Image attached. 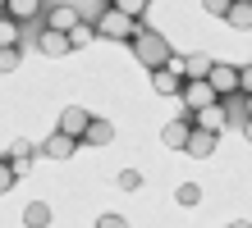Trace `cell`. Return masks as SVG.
<instances>
[{"mask_svg": "<svg viewBox=\"0 0 252 228\" xmlns=\"http://www.w3.org/2000/svg\"><path fill=\"white\" fill-rule=\"evenodd\" d=\"M229 228H252V224H248V219H239V224H229Z\"/></svg>", "mask_w": 252, "mask_h": 228, "instance_id": "obj_30", "label": "cell"}, {"mask_svg": "<svg viewBox=\"0 0 252 228\" xmlns=\"http://www.w3.org/2000/svg\"><path fill=\"white\" fill-rule=\"evenodd\" d=\"M73 151H78V142L55 128V132L46 137V146H41V155H51V160H73Z\"/></svg>", "mask_w": 252, "mask_h": 228, "instance_id": "obj_10", "label": "cell"}, {"mask_svg": "<svg viewBox=\"0 0 252 228\" xmlns=\"http://www.w3.org/2000/svg\"><path fill=\"white\" fill-rule=\"evenodd\" d=\"M225 23H229V27H252V0H234Z\"/></svg>", "mask_w": 252, "mask_h": 228, "instance_id": "obj_17", "label": "cell"}, {"mask_svg": "<svg viewBox=\"0 0 252 228\" xmlns=\"http://www.w3.org/2000/svg\"><path fill=\"white\" fill-rule=\"evenodd\" d=\"M37 14H46V5H37V0H5V19H14V23H28Z\"/></svg>", "mask_w": 252, "mask_h": 228, "instance_id": "obj_13", "label": "cell"}, {"mask_svg": "<svg viewBox=\"0 0 252 228\" xmlns=\"http://www.w3.org/2000/svg\"><path fill=\"white\" fill-rule=\"evenodd\" d=\"M96 228H128V224H124V215H101Z\"/></svg>", "mask_w": 252, "mask_h": 228, "instance_id": "obj_28", "label": "cell"}, {"mask_svg": "<svg viewBox=\"0 0 252 228\" xmlns=\"http://www.w3.org/2000/svg\"><path fill=\"white\" fill-rule=\"evenodd\" d=\"M83 142H87V146H110V142H115V128L106 124V119H92V128H87Z\"/></svg>", "mask_w": 252, "mask_h": 228, "instance_id": "obj_15", "label": "cell"}, {"mask_svg": "<svg viewBox=\"0 0 252 228\" xmlns=\"http://www.w3.org/2000/svg\"><path fill=\"white\" fill-rule=\"evenodd\" d=\"M225 124H229V114H225V105H220V101L192 114V128H202V132H216V137H220V128H225Z\"/></svg>", "mask_w": 252, "mask_h": 228, "instance_id": "obj_8", "label": "cell"}, {"mask_svg": "<svg viewBox=\"0 0 252 228\" xmlns=\"http://www.w3.org/2000/svg\"><path fill=\"white\" fill-rule=\"evenodd\" d=\"M206 73H211V59H206V55H184V82L206 78Z\"/></svg>", "mask_w": 252, "mask_h": 228, "instance_id": "obj_16", "label": "cell"}, {"mask_svg": "<svg viewBox=\"0 0 252 228\" xmlns=\"http://www.w3.org/2000/svg\"><path fill=\"white\" fill-rule=\"evenodd\" d=\"M133 55H138V64L147 69V73H156V69H165L170 59H174V51H170V41L160 37V32H152V27H138L133 32Z\"/></svg>", "mask_w": 252, "mask_h": 228, "instance_id": "obj_1", "label": "cell"}, {"mask_svg": "<svg viewBox=\"0 0 252 228\" xmlns=\"http://www.w3.org/2000/svg\"><path fill=\"white\" fill-rule=\"evenodd\" d=\"M23 224H28V228H46V224H51V205H41V201H32V205L23 210Z\"/></svg>", "mask_w": 252, "mask_h": 228, "instance_id": "obj_18", "label": "cell"}, {"mask_svg": "<svg viewBox=\"0 0 252 228\" xmlns=\"http://www.w3.org/2000/svg\"><path fill=\"white\" fill-rule=\"evenodd\" d=\"M23 64V51H0V73H14Z\"/></svg>", "mask_w": 252, "mask_h": 228, "instance_id": "obj_23", "label": "cell"}, {"mask_svg": "<svg viewBox=\"0 0 252 228\" xmlns=\"http://www.w3.org/2000/svg\"><path fill=\"white\" fill-rule=\"evenodd\" d=\"M87 128H92V114L78 110V105H69V110L60 114V132H64V137H73V142H83Z\"/></svg>", "mask_w": 252, "mask_h": 228, "instance_id": "obj_6", "label": "cell"}, {"mask_svg": "<svg viewBox=\"0 0 252 228\" xmlns=\"http://www.w3.org/2000/svg\"><path fill=\"white\" fill-rule=\"evenodd\" d=\"M248 119H252V96H248Z\"/></svg>", "mask_w": 252, "mask_h": 228, "instance_id": "obj_31", "label": "cell"}, {"mask_svg": "<svg viewBox=\"0 0 252 228\" xmlns=\"http://www.w3.org/2000/svg\"><path fill=\"white\" fill-rule=\"evenodd\" d=\"M216 142H220V137L216 132H202V128H192V137H188V155H197V160H206V155H211V151H216Z\"/></svg>", "mask_w": 252, "mask_h": 228, "instance_id": "obj_14", "label": "cell"}, {"mask_svg": "<svg viewBox=\"0 0 252 228\" xmlns=\"http://www.w3.org/2000/svg\"><path fill=\"white\" fill-rule=\"evenodd\" d=\"M206 82H211V91H216L220 101L239 96V69H234V64H211V73H206Z\"/></svg>", "mask_w": 252, "mask_h": 228, "instance_id": "obj_4", "label": "cell"}, {"mask_svg": "<svg viewBox=\"0 0 252 228\" xmlns=\"http://www.w3.org/2000/svg\"><path fill=\"white\" fill-rule=\"evenodd\" d=\"M32 160H37V146L28 142V137H19V142L9 146V164H14V174H28V169H32Z\"/></svg>", "mask_w": 252, "mask_h": 228, "instance_id": "obj_12", "label": "cell"}, {"mask_svg": "<svg viewBox=\"0 0 252 228\" xmlns=\"http://www.w3.org/2000/svg\"><path fill=\"white\" fill-rule=\"evenodd\" d=\"M239 91H243V96H252V64L239 69Z\"/></svg>", "mask_w": 252, "mask_h": 228, "instance_id": "obj_27", "label": "cell"}, {"mask_svg": "<svg viewBox=\"0 0 252 228\" xmlns=\"http://www.w3.org/2000/svg\"><path fill=\"white\" fill-rule=\"evenodd\" d=\"M37 51L55 59V55H69L73 46H69V37H64V32H51V27H41V32H37Z\"/></svg>", "mask_w": 252, "mask_h": 228, "instance_id": "obj_11", "label": "cell"}, {"mask_svg": "<svg viewBox=\"0 0 252 228\" xmlns=\"http://www.w3.org/2000/svg\"><path fill=\"white\" fill-rule=\"evenodd\" d=\"M115 182H120V192H138V187H142V174H138V169H120V178H115Z\"/></svg>", "mask_w": 252, "mask_h": 228, "instance_id": "obj_22", "label": "cell"}, {"mask_svg": "<svg viewBox=\"0 0 252 228\" xmlns=\"http://www.w3.org/2000/svg\"><path fill=\"white\" fill-rule=\"evenodd\" d=\"M0 51H19V23L0 19Z\"/></svg>", "mask_w": 252, "mask_h": 228, "instance_id": "obj_19", "label": "cell"}, {"mask_svg": "<svg viewBox=\"0 0 252 228\" xmlns=\"http://www.w3.org/2000/svg\"><path fill=\"white\" fill-rule=\"evenodd\" d=\"M14 178H19V174H14V164H9V160H0V196L14 187Z\"/></svg>", "mask_w": 252, "mask_h": 228, "instance_id": "obj_25", "label": "cell"}, {"mask_svg": "<svg viewBox=\"0 0 252 228\" xmlns=\"http://www.w3.org/2000/svg\"><path fill=\"white\" fill-rule=\"evenodd\" d=\"M46 27L69 37L73 27H78V9H73V5H46Z\"/></svg>", "mask_w": 252, "mask_h": 228, "instance_id": "obj_7", "label": "cell"}, {"mask_svg": "<svg viewBox=\"0 0 252 228\" xmlns=\"http://www.w3.org/2000/svg\"><path fill=\"white\" fill-rule=\"evenodd\" d=\"M179 96H184V110H188V114H197V110H206V105H216V101H220L216 91H211V82H206V78H192V82H184V91H179Z\"/></svg>", "mask_w": 252, "mask_h": 228, "instance_id": "obj_3", "label": "cell"}, {"mask_svg": "<svg viewBox=\"0 0 252 228\" xmlns=\"http://www.w3.org/2000/svg\"><path fill=\"white\" fill-rule=\"evenodd\" d=\"M229 5H234V0H202V9L216 14V19H229Z\"/></svg>", "mask_w": 252, "mask_h": 228, "instance_id": "obj_24", "label": "cell"}, {"mask_svg": "<svg viewBox=\"0 0 252 228\" xmlns=\"http://www.w3.org/2000/svg\"><path fill=\"white\" fill-rule=\"evenodd\" d=\"M138 27H142V23H133L128 14H120V9L110 5V14L101 19L96 32H101V37H110V41H133V32H138Z\"/></svg>", "mask_w": 252, "mask_h": 228, "instance_id": "obj_2", "label": "cell"}, {"mask_svg": "<svg viewBox=\"0 0 252 228\" xmlns=\"http://www.w3.org/2000/svg\"><path fill=\"white\" fill-rule=\"evenodd\" d=\"M110 5L120 9V14H128L133 23H142V14H147V0H110Z\"/></svg>", "mask_w": 252, "mask_h": 228, "instance_id": "obj_20", "label": "cell"}, {"mask_svg": "<svg viewBox=\"0 0 252 228\" xmlns=\"http://www.w3.org/2000/svg\"><path fill=\"white\" fill-rule=\"evenodd\" d=\"M188 137H192V114H188V110L160 128V142H165L170 151H184V146H188Z\"/></svg>", "mask_w": 252, "mask_h": 228, "instance_id": "obj_5", "label": "cell"}, {"mask_svg": "<svg viewBox=\"0 0 252 228\" xmlns=\"http://www.w3.org/2000/svg\"><path fill=\"white\" fill-rule=\"evenodd\" d=\"M243 137H248V142H252V119H248V124H243Z\"/></svg>", "mask_w": 252, "mask_h": 228, "instance_id": "obj_29", "label": "cell"}, {"mask_svg": "<svg viewBox=\"0 0 252 228\" xmlns=\"http://www.w3.org/2000/svg\"><path fill=\"white\" fill-rule=\"evenodd\" d=\"M73 9H78V23L101 27V19L110 14V0H73Z\"/></svg>", "mask_w": 252, "mask_h": 228, "instance_id": "obj_9", "label": "cell"}, {"mask_svg": "<svg viewBox=\"0 0 252 228\" xmlns=\"http://www.w3.org/2000/svg\"><path fill=\"white\" fill-rule=\"evenodd\" d=\"M92 32H96V27L78 23V27H73V32H69V46H87V41H92Z\"/></svg>", "mask_w": 252, "mask_h": 228, "instance_id": "obj_26", "label": "cell"}, {"mask_svg": "<svg viewBox=\"0 0 252 228\" xmlns=\"http://www.w3.org/2000/svg\"><path fill=\"white\" fill-rule=\"evenodd\" d=\"M174 201H179V205H197V201H202V187H197V182H179Z\"/></svg>", "mask_w": 252, "mask_h": 228, "instance_id": "obj_21", "label": "cell"}]
</instances>
